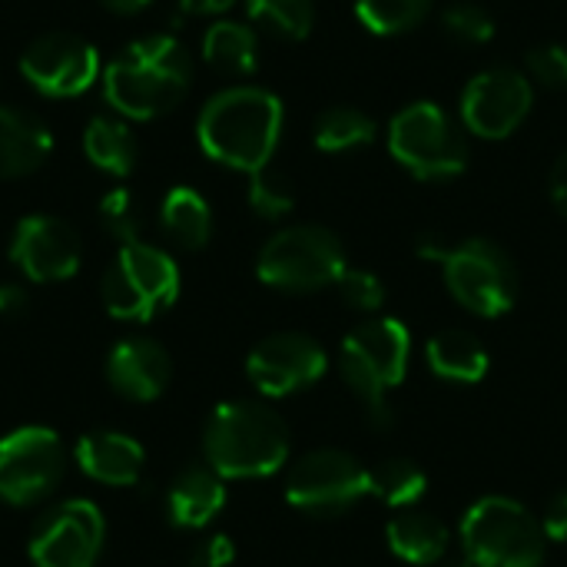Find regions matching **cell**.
Wrapping results in <instances>:
<instances>
[{
	"label": "cell",
	"instance_id": "cell-1",
	"mask_svg": "<svg viewBox=\"0 0 567 567\" xmlns=\"http://www.w3.org/2000/svg\"><path fill=\"white\" fill-rule=\"evenodd\" d=\"M196 136L209 159L252 176L279 146L282 103L262 86H229L203 106Z\"/></svg>",
	"mask_w": 567,
	"mask_h": 567
},
{
	"label": "cell",
	"instance_id": "cell-2",
	"mask_svg": "<svg viewBox=\"0 0 567 567\" xmlns=\"http://www.w3.org/2000/svg\"><path fill=\"white\" fill-rule=\"evenodd\" d=\"M193 60L169 33L133 40L103 73L110 106L130 120H153L169 113L189 90Z\"/></svg>",
	"mask_w": 567,
	"mask_h": 567
},
{
	"label": "cell",
	"instance_id": "cell-3",
	"mask_svg": "<svg viewBox=\"0 0 567 567\" xmlns=\"http://www.w3.org/2000/svg\"><path fill=\"white\" fill-rule=\"evenodd\" d=\"M203 449L219 478H266L289 458V429L262 402H223L206 422Z\"/></svg>",
	"mask_w": 567,
	"mask_h": 567
},
{
	"label": "cell",
	"instance_id": "cell-4",
	"mask_svg": "<svg viewBox=\"0 0 567 567\" xmlns=\"http://www.w3.org/2000/svg\"><path fill=\"white\" fill-rule=\"evenodd\" d=\"M412 336L399 319H369L342 342V379L375 425L389 422V392L405 379Z\"/></svg>",
	"mask_w": 567,
	"mask_h": 567
},
{
	"label": "cell",
	"instance_id": "cell-5",
	"mask_svg": "<svg viewBox=\"0 0 567 567\" xmlns=\"http://www.w3.org/2000/svg\"><path fill=\"white\" fill-rule=\"evenodd\" d=\"M389 150L419 179H452L468 166V143L458 123L429 100L399 110L389 123Z\"/></svg>",
	"mask_w": 567,
	"mask_h": 567
},
{
	"label": "cell",
	"instance_id": "cell-6",
	"mask_svg": "<svg viewBox=\"0 0 567 567\" xmlns=\"http://www.w3.org/2000/svg\"><path fill=\"white\" fill-rule=\"evenodd\" d=\"M462 548L478 567H538L545 561V532L525 505L495 495L468 508Z\"/></svg>",
	"mask_w": 567,
	"mask_h": 567
},
{
	"label": "cell",
	"instance_id": "cell-7",
	"mask_svg": "<svg viewBox=\"0 0 567 567\" xmlns=\"http://www.w3.org/2000/svg\"><path fill=\"white\" fill-rule=\"evenodd\" d=\"M179 296V269L176 262L146 243L120 246L116 259L103 276V306L113 319L123 322H150L163 309H169Z\"/></svg>",
	"mask_w": 567,
	"mask_h": 567
},
{
	"label": "cell",
	"instance_id": "cell-8",
	"mask_svg": "<svg viewBox=\"0 0 567 567\" xmlns=\"http://www.w3.org/2000/svg\"><path fill=\"white\" fill-rule=\"evenodd\" d=\"M346 249L339 236L326 226H289L276 233L256 262L266 286L282 292H316L346 272Z\"/></svg>",
	"mask_w": 567,
	"mask_h": 567
},
{
	"label": "cell",
	"instance_id": "cell-9",
	"mask_svg": "<svg viewBox=\"0 0 567 567\" xmlns=\"http://www.w3.org/2000/svg\"><path fill=\"white\" fill-rule=\"evenodd\" d=\"M445 282L452 296L482 319H498L515 306L518 276L508 252L492 239H465L445 256Z\"/></svg>",
	"mask_w": 567,
	"mask_h": 567
},
{
	"label": "cell",
	"instance_id": "cell-10",
	"mask_svg": "<svg viewBox=\"0 0 567 567\" xmlns=\"http://www.w3.org/2000/svg\"><path fill=\"white\" fill-rule=\"evenodd\" d=\"M66 452L53 429L23 425L0 439V502L27 508L56 492Z\"/></svg>",
	"mask_w": 567,
	"mask_h": 567
},
{
	"label": "cell",
	"instance_id": "cell-11",
	"mask_svg": "<svg viewBox=\"0 0 567 567\" xmlns=\"http://www.w3.org/2000/svg\"><path fill=\"white\" fill-rule=\"evenodd\" d=\"M365 495H372L369 468H362L352 455H346L339 449L309 452L306 458H299L292 465L289 482H286L289 505L312 518L346 515Z\"/></svg>",
	"mask_w": 567,
	"mask_h": 567
},
{
	"label": "cell",
	"instance_id": "cell-12",
	"mask_svg": "<svg viewBox=\"0 0 567 567\" xmlns=\"http://www.w3.org/2000/svg\"><path fill=\"white\" fill-rule=\"evenodd\" d=\"M106 525L93 502L70 498L53 505L30 535V561L37 567H93L103 551Z\"/></svg>",
	"mask_w": 567,
	"mask_h": 567
},
{
	"label": "cell",
	"instance_id": "cell-13",
	"mask_svg": "<svg viewBox=\"0 0 567 567\" xmlns=\"http://www.w3.org/2000/svg\"><path fill=\"white\" fill-rule=\"evenodd\" d=\"M535 86L528 73L492 66L468 80L462 93V120L482 140H508L532 113Z\"/></svg>",
	"mask_w": 567,
	"mask_h": 567
},
{
	"label": "cell",
	"instance_id": "cell-14",
	"mask_svg": "<svg viewBox=\"0 0 567 567\" xmlns=\"http://www.w3.org/2000/svg\"><path fill=\"white\" fill-rule=\"evenodd\" d=\"M20 73L43 96H76L100 76V53L73 33H43L23 50Z\"/></svg>",
	"mask_w": 567,
	"mask_h": 567
},
{
	"label": "cell",
	"instance_id": "cell-15",
	"mask_svg": "<svg viewBox=\"0 0 567 567\" xmlns=\"http://www.w3.org/2000/svg\"><path fill=\"white\" fill-rule=\"evenodd\" d=\"M326 349L316 339L302 332H276L249 352L246 372L262 395L282 399L316 385L326 372Z\"/></svg>",
	"mask_w": 567,
	"mask_h": 567
},
{
	"label": "cell",
	"instance_id": "cell-16",
	"mask_svg": "<svg viewBox=\"0 0 567 567\" xmlns=\"http://www.w3.org/2000/svg\"><path fill=\"white\" fill-rule=\"evenodd\" d=\"M10 259L30 282H63L80 269V239L56 216H27L10 236Z\"/></svg>",
	"mask_w": 567,
	"mask_h": 567
},
{
	"label": "cell",
	"instance_id": "cell-17",
	"mask_svg": "<svg viewBox=\"0 0 567 567\" xmlns=\"http://www.w3.org/2000/svg\"><path fill=\"white\" fill-rule=\"evenodd\" d=\"M173 365L159 342L153 339H123L106 359V379L116 395L130 402H153L169 385Z\"/></svg>",
	"mask_w": 567,
	"mask_h": 567
},
{
	"label": "cell",
	"instance_id": "cell-18",
	"mask_svg": "<svg viewBox=\"0 0 567 567\" xmlns=\"http://www.w3.org/2000/svg\"><path fill=\"white\" fill-rule=\"evenodd\" d=\"M76 465L86 478L113 488H130L143 478L146 452L123 432H90L76 442Z\"/></svg>",
	"mask_w": 567,
	"mask_h": 567
},
{
	"label": "cell",
	"instance_id": "cell-19",
	"mask_svg": "<svg viewBox=\"0 0 567 567\" xmlns=\"http://www.w3.org/2000/svg\"><path fill=\"white\" fill-rule=\"evenodd\" d=\"M226 505L223 478L206 465H193L179 472L166 492V515L176 528H206Z\"/></svg>",
	"mask_w": 567,
	"mask_h": 567
},
{
	"label": "cell",
	"instance_id": "cell-20",
	"mask_svg": "<svg viewBox=\"0 0 567 567\" xmlns=\"http://www.w3.org/2000/svg\"><path fill=\"white\" fill-rule=\"evenodd\" d=\"M53 150L50 130L27 110L0 106V179L33 173Z\"/></svg>",
	"mask_w": 567,
	"mask_h": 567
},
{
	"label": "cell",
	"instance_id": "cell-21",
	"mask_svg": "<svg viewBox=\"0 0 567 567\" xmlns=\"http://www.w3.org/2000/svg\"><path fill=\"white\" fill-rule=\"evenodd\" d=\"M389 548L409 565H439L449 551V528L412 505L389 522Z\"/></svg>",
	"mask_w": 567,
	"mask_h": 567
},
{
	"label": "cell",
	"instance_id": "cell-22",
	"mask_svg": "<svg viewBox=\"0 0 567 567\" xmlns=\"http://www.w3.org/2000/svg\"><path fill=\"white\" fill-rule=\"evenodd\" d=\"M429 365L435 375L449 379V382H482L485 372H488V352L485 346L472 336V332H462V329H449V332H439L429 349Z\"/></svg>",
	"mask_w": 567,
	"mask_h": 567
},
{
	"label": "cell",
	"instance_id": "cell-23",
	"mask_svg": "<svg viewBox=\"0 0 567 567\" xmlns=\"http://www.w3.org/2000/svg\"><path fill=\"white\" fill-rule=\"evenodd\" d=\"M159 219H163L166 236L183 249H203L209 243V236H213L209 203L189 186H176V189L166 193Z\"/></svg>",
	"mask_w": 567,
	"mask_h": 567
},
{
	"label": "cell",
	"instance_id": "cell-24",
	"mask_svg": "<svg viewBox=\"0 0 567 567\" xmlns=\"http://www.w3.org/2000/svg\"><path fill=\"white\" fill-rule=\"evenodd\" d=\"M83 150H86V159L110 176H130L136 166V140L130 126L113 116H93L86 123Z\"/></svg>",
	"mask_w": 567,
	"mask_h": 567
},
{
	"label": "cell",
	"instance_id": "cell-25",
	"mask_svg": "<svg viewBox=\"0 0 567 567\" xmlns=\"http://www.w3.org/2000/svg\"><path fill=\"white\" fill-rule=\"evenodd\" d=\"M203 56L213 70L229 73V76H246L259 63V43L256 33L246 23L236 20H219L206 30L203 37Z\"/></svg>",
	"mask_w": 567,
	"mask_h": 567
},
{
	"label": "cell",
	"instance_id": "cell-26",
	"mask_svg": "<svg viewBox=\"0 0 567 567\" xmlns=\"http://www.w3.org/2000/svg\"><path fill=\"white\" fill-rule=\"evenodd\" d=\"M375 133H379L375 120L359 106H329L319 113V120L312 126V140L322 153L362 150L375 140Z\"/></svg>",
	"mask_w": 567,
	"mask_h": 567
},
{
	"label": "cell",
	"instance_id": "cell-27",
	"mask_svg": "<svg viewBox=\"0 0 567 567\" xmlns=\"http://www.w3.org/2000/svg\"><path fill=\"white\" fill-rule=\"evenodd\" d=\"M369 485L372 495L382 498L392 508H412L422 495H425V472L409 462V458H389L375 468H369Z\"/></svg>",
	"mask_w": 567,
	"mask_h": 567
},
{
	"label": "cell",
	"instance_id": "cell-28",
	"mask_svg": "<svg viewBox=\"0 0 567 567\" xmlns=\"http://www.w3.org/2000/svg\"><path fill=\"white\" fill-rule=\"evenodd\" d=\"M435 0H355V13L365 30L379 37H399L425 23Z\"/></svg>",
	"mask_w": 567,
	"mask_h": 567
},
{
	"label": "cell",
	"instance_id": "cell-29",
	"mask_svg": "<svg viewBox=\"0 0 567 567\" xmlns=\"http://www.w3.org/2000/svg\"><path fill=\"white\" fill-rule=\"evenodd\" d=\"M246 10L282 40H306L316 23V0H246Z\"/></svg>",
	"mask_w": 567,
	"mask_h": 567
},
{
	"label": "cell",
	"instance_id": "cell-30",
	"mask_svg": "<svg viewBox=\"0 0 567 567\" xmlns=\"http://www.w3.org/2000/svg\"><path fill=\"white\" fill-rule=\"evenodd\" d=\"M249 206L262 219H282L296 206V189L279 169L266 166V169L249 176Z\"/></svg>",
	"mask_w": 567,
	"mask_h": 567
},
{
	"label": "cell",
	"instance_id": "cell-31",
	"mask_svg": "<svg viewBox=\"0 0 567 567\" xmlns=\"http://www.w3.org/2000/svg\"><path fill=\"white\" fill-rule=\"evenodd\" d=\"M442 30L455 40V43H468V47H482L495 37V17L478 7V3H452L442 13Z\"/></svg>",
	"mask_w": 567,
	"mask_h": 567
},
{
	"label": "cell",
	"instance_id": "cell-32",
	"mask_svg": "<svg viewBox=\"0 0 567 567\" xmlns=\"http://www.w3.org/2000/svg\"><path fill=\"white\" fill-rule=\"evenodd\" d=\"M100 223L103 229L120 243V246H130V243H140V209H136V199L130 189L116 186L110 189L103 199H100Z\"/></svg>",
	"mask_w": 567,
	"mask_h": 567
},
{
	"label": "cell",
	"instance_id": "cell-33",
	"mask_svg": "<svg viewBox=\"0 0 567 567\" xmlns=\"http://www.w3.org/2000/svg\"><path fill=\"white\" fill-rule=\"evenodd\" d=\"M525 66H528V80L548 90H567V47H558V43L535 47Z\"/></svg>",
	"mask_w": 567,
	"mask_h": 567
},
{
	"label": "cell",
	"instance_id": "cell-34",
	"mask_svg": "<svg viewBox=\"0 0 567 567\" xmlns=\"http://www.w3.org/2000/svg\"><path fill=\"white\" fill-rule=\"evenodd\" d=\"M339 292L342 299L352 306V309H362V312H375L382 302H385V286L379 276L365 272V269H346L339 276Z\"/></svg>",
	"mask_w": 567,
	"mask_h": 567
},
{
	"label": "cell",
	"instance_id": "cell-35",
	"mask_svg": "<svg viewBox=\"0 0 567 567\" xmlns=\"http://www.w3.org/2000/svg\"><path fill=\"white\" fill-rule=\"evenodd\" d=\"M233 561H236V548L226 535L206 538L193 555V567H229Z\"/></svg>",
	"mask_w": 567,
	"mask_h": 567
},
{
	"label": "cell",
	"instance_id": "cell-36",
	"mask_svg": "<svg viewBox=\"0 0 567 567\" xmlns=\"http://www.w3.org/2000/svg\"><path fill=\"white\" fill-rule=\"evenodd\" d=\"M545 535H548L551 542L567 545V492L565 495H558V498L548 505V512H545Z\"/></svg>",
	"mask_w": 567,
	"mask_h": 567
},
{
	"label": "cell",
	"instance_id": "cell-37",
	"mask_svg": "<svg viewBox=\"0 0 567 567\" xmlns=\"http://www.w3.org/2000/svg\"><path fill=\"white\" fill-rule=\"evenodd\" d=\"M27 292L23 286H13V282H3L0 286V316H20L27 309Z\"/></svg>",
	"mask_w": 567,
	"mask_h": 567
},
{
	"label": "cell",
	"instance_id": "cell-38",
	"mask_svg": "<svg viewBox=\"0 0 567 567\" xmlns=\"http://www.w3.org/2000/svg\"><path fill=\"white\" fill-rule=\"evenodd\" d=\"M551 199L567 216V150L558 156V163L551 169Z\"/></svg>",
	"mask_w": 567,
	"mask_h": 567
},
{
	"label": "cell",
	"instance_id": "cell-39",
	"mask_svg": "<svg viewBox=\"0 0 567 567\" xmlns=\"http://www.w3.org/2000/svg\"><path fill=\"white\" fill-rule=\"evenodd\" d=\"M452 252V246H445V239L442 236H422L419 239V256L422 259H435V262H445V256Z\"/></svg>",
	"mask_w": 567,
	"mask_h": 567
},
{
	"label": "cell",
	"instance_id": "cell-40",
	"mask_svg": "<svg viewBox=\"0 0 567 567\" xmlns=\"http://www.w3.org/2000/svg\"><path fill=\"white\" fill-rule=\"evenodd\" d=\"M186 13H223L229 10L236 0H179Z\"/></svg>",
	"mask_w": 567,
	"mask_h": 567
},
{
	"label": "cell",
	"instance_id": "cell-41",
	"mask_svg": "<svg viewBox=\"0 0 567 567\" xmlns=\"http://www.w3.org/2000/svg\"><path fill=\"white\" fill-rule=\"evenodd\" d=\"M106 10H113V13H123V17H130V13H140V10H146L153 0H100Z\"/></svg>",
	"mask_w": 567,
	"mask_h": 567
},
{
	"label": "cell",
	"instance_id": "cell-42",
	"mask_svg": "<svg viewBox=\"0 0 567 567\" xmlns=\"http://www.w3.org/2000/svg\"><path fill=\"white\" fill-rule=\"evenodd\" d=\"M439 567H478V565H475L468 555H462V558H452V561H445V558H442V561H439Z\"/></svg>",
	"mask_w": 567,
	"mask_h": 567
}]
</instances>
